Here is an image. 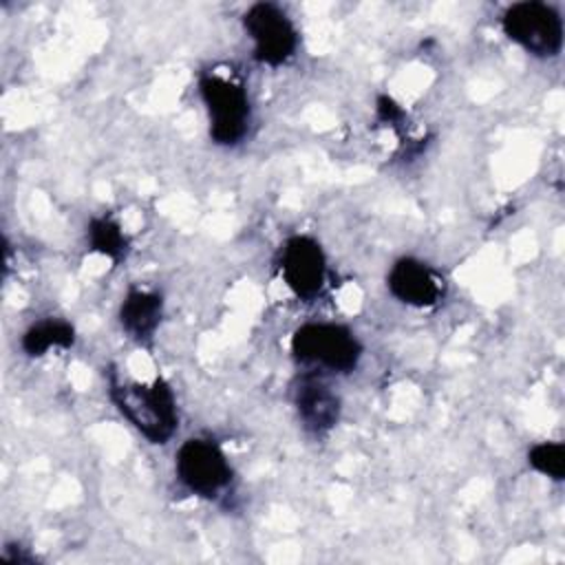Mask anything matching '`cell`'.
Returning <instances> with one entry per match:
<instances>
[{
  "label": "cell",
  "mask_w": 565,
  "mask_h": 565,
  "mask_svg": "<svg viewBox=\"0 0 565 565\" xmlns=\"http://www.w3.org/2000/svg\"><path fill=\"white\" fill-rule=\"evenodd\" d=\"M110 399L119 413L152 444H166L177 426V399L170 384L157 377L152 384L121 380L115 371L108 377Z\"/></svg>",
  "instance_id": "6da1fadb"
},
{
  "label": "cell",
  "mask_w": 565,
  "mask_h": 565,
  "mask_svg": "<svg viewBox=\"0 0 565 565\" xmlns=\"http://www.w3.org/2000/svg\"><path fill=\"white\" fill-rule=\"evenodd\" d=\"M291 353L302 364L322 366L333 373H349L358 366L362 344L355 333L333 322H309L296 329Z\"/></svg>",
  "instance_id": "7a4b0ae2"
},
{
  "label": "cell",
  "mask_w": 565,
  "mask_h": 565,
  "mask_svg": "<svg viewBox=\"0 0 565 565\" xmlns=\"http://www.w3.org/2000/svg\"><path fill=\"white\" fill-rule=\"evenodd\" d=\"M199 90L210 115V137L221 146L238 143L249 126L252 108L245 86L218 73H205Z\"/></svg>",
  "instance_id": "3957f363"
},
{
  "label": "cell",
  "mask_w": 565,
  "mask_h": 565,
  "mask_svg": "<svg viewBox=\"0 0 565 565\" xmlns=\"http://www.w3.org/2000/svg\"><path fill=\"white\" fill-rule=\"evenodd\" d=\"M505 35L536 57H554L563 46V20L552 4L516 2L501 18Z\"/></svg>",
  "instance_id": "277c9868"
},
{
  "label": "cell",
  "mask_w": 565,
  "mask_h": 565,
  "mask_svg": "<svg viewBox=\"0 0 565 565\" xmlns=\"http://www.w3.org/2000/svg\"><path fill=\"white\" fill-rule=\"evenodd\" d=\"M177 477L199 497H216L232 481V466L225 452L212 439H188L177 450Z\"/></svg>",
  "instance_id": "5b68a950"
},
{
  "label": "cell",
  "mask_w": 565,
  "mask_h": 565,
  "mask_svg": "<svg viewBox=\"0 0 565 565\" xmlns=\"http://www.w3.org/2000/svg\"><path fill=\"white\" fill-rule=\"evenodd\" d=\"M243 26L254 42V57L267 66L285 64L298 46V31L289 15L271 4L256 2L243 15Z\"/></svg>",
  "instance_id": "8992f818"
},
{
  "label": "cell",
  "mask_w": 565,
  "mask_h": 565,
  "mask_svg": "<svg viewBox=\"0 0 565 565\" xmlns=\"http://www.w3.org/2000/svg\"><path fill=\"white\" fill-rule=\"evenodd\" d=\"M280 271L287 287L300 300H311L320 294L327 274V258L309 236H291L280 254Z\"/></svg>",
  "instance_id": "52a82bcc"
},
{
  "label": "cell",
  "mask_w": 565,
  "mask_h": 565,
  "mask_svg": "<svg viewBox=\"0 0 565 565\" xmlns=\"http://www.w3.org/2000/svg\"><path fill=\"white\" fill-rule=\"evenodd\" d=\"M294 399L302 426L313 435L329 433L340 419L338 393L316 375L300 377Z\"/></svg>",
  "instance_id": "ba28073f"
},
{
  "label": "cell",
  "mask_w": 565,
  "mask_h": 565,
  "mask_svg": "<svg viewBox=\"0 0 565 565\" xmlns=\"http://www.w3.org/2000/svg\"><path fill=\"white\" fill-rule=\"evenodd\" d=\"M388 291L404 305L433 307L441 296V280L428 265L399 258L388 271Z\"/></svg>",
  "instance_id": "9c48e42d"
},
{
  "label": "cell",
  "mask_w": 565,
  "mask_h": 565,
  "mask_svg": "<svg viewBox=\"0 0 565 565\" xmlns=\"http://www.w3.org/2000/svg\"><path fill=\"white\" fill-rule=\"evenodd\" d=\"M163 316V298L157 291L130 289L119 309L121 329L137 342H150Z\"/></svg>",
  "instance_id": "30bf717a"
},
{
  "label": "cell",
  "mask_w": 565,
  "mask_h": 565,
  "mask_svg": "<svg viewBox=\"0 0 565 565\" xmlns=\"http://www.w3.org/2000/svg\"><path fill=\"white\" fill-rule=\"evenodd\" d=\"M75 342V329L66 320H42L31 324L22 335V349L26 355H44L49 349H68Z\"/></svg>",
  "instance_id": "8fae6325"
},
{
  "label": "cell",
  "mask_w": 565,
  "mask_h": 565,
  "mask_svg": "<svg viewBox=\"0 0 565 565\" xmlns=\"http://www.w3.org/2000/svg\"><path fill=\"white\" fill-rule=\"evenodd\" d=\"M88 241L95 252L119 263L128 254V236L124 234L121 225L110 216H95L88 223Z\"/></svg>",
  "instance_id": "7c38bea8"
},
{
  "label": "cell",
  "mask_w": 565,
  "mask_h": 565,
  "mask_svg": "<svg viewBox=\"0 0 565 565\" xmlns=\"http://www.w3.org/2000/svg\"><path fill=\"white\" fill-rule=\"evenodd\" d=\"M527 461L541 475L561 481L565 475V446L561 441H541L530 448Z\"/></svg>",
  "instance_id": "4fadbf2b"
},
{
  "label": "cell",
  "mask_w": 565,
  "mask_h": 565,
  "mask_svg": "<svg viewBox=\"0 0 565 565\" xmlns=\"http://www.w3.org/2000/svg\"><path fill=\"white\" fill-rule=\"evenodd\" d=\"M375 113H377V121L384 124V126H391L395 130H402L404 128V121H406V113L404 108L388 95H380L377 97V104H375Z\"/></svg>",
  "instance_id": "5bb4252c"
}]
</instances>
